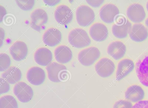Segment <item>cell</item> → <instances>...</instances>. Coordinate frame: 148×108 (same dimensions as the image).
I'll return each mask as SVG.
<instances>
[{"mask_svg":"<svg viewBox=\"0 0 148 108\" xmlns=\"http://www.w3.org/2000/svg\"><path fill=\"white\" fill-rule=\"evenodd\" d=\"M68 41L73 46L81 48L88 46L91 40L85 30L81 28H76L72 30L68 36Z\"/></svg>","mask_w":148,"mask_h":108,"instance_id":"obj_1","label":"cell"},{"mask_svg":"<svg viewBox=\"0 0 148 108\" xmlns=\"http://www.w3.org/2000/svg\"><path fill=\"white\" fill-rule=\"evenodd\" d=\"M76 19L77 23L80 26L86 27L93 22L95 18L93 10L87 5L79 6L76 12Z\"/></svg>","mask_w":148,"mask_h":108,"instance_id":"obj_2","label":"cell"},{"mask_svg":"<svg viewBox=\"0 0 148 108\" xmlns=\"http://www.w3.org/2000/svg\"><path fill=\"white\" fill-rule=\"evenodd\" d=\"M100 52L98 48L91 46L81 50L78 55L79 62L82 65L89 66L92 64L99 57Z\"/></svg>","mask_w":148,"mask_h":108,"instance_id":"obj_3","label":"cell"},{"mask_svg":"<svg viewBox=\"0 0 148 108\" xmlns=\"http://www.w3.org/2000/svg\"><path fill=\"white\" fill-rule=\"evenodd\" d=\"M13 92L18 99L22 102L30 101L33 96L32 88L25 82H20L16 84L13 88Z\"/></svg>","mask_w":148,"mask_h":108,"instance_id":"obj_4","label":"cell"},{"mask_svg":"<svg viewBox=\"0 0 148 108\" xmlns=\"http://www.w3.org/2000/svg\"><path fill=\"white\" fill-rule=\"evenodd\" d=\"M135 70L140 83L148 87V54L142 56L137 61Z\"/></svg>","mask_w":148,"mask_h":108,"instance_id":"obj_5","label":"cell"},{"mask_svg":"<svg viewBox=\"0 0 148 108\" xmlns=\"http://www.w3.org/2000/svg\"><path fill=\"white\" fill-rule=\"evenodd\" d=\"M95 70L97 74L102 78H107L111 75L115 69V65L110 59L107 57L101 59L96 64Z\"/></svg>","mask_w":148,"mask_h":108,"instance_id":"obj_6","label":"cell"},{"mask_svg":"<svg viewBox=\"0 0 148 108\" xmlns=\"http://www.w3.org/2000/svg\"><path fill=\"white\" fill-rule=\"evenodd\" d=\"M48 20L46 12L41 8L34 10L31 14V27L34 30L40 32Z\"/></svg>","mask_w":148,"mask_h":108,"instance_id":"obj_7","label":"cell"},{"mask_svg":"<svg viewBox=\"0 0 148 108\" xmlns=\"http://www.w3.org/2000/svg\"><path fill=\"white\" fill-rule=\"evenodd\" d=\"M49 80L54 82H61L62 74L67 70L65 66L55 62L50 63L46 67Z\"/></svg>","mask_w":148,"mask_h":108,"instance_id":"obj_8","label":"cell"},{"mask_svg":"<svg viewBox=\"0 0 148 108\" xmlns=\"http://www.w3.org/2000/svg\"><path fill=\"white\" fill-rule=\"evenodd\" d=\"M126 14L131 21L136 23L141 22L146 17L143 7L137 3H133L130 5L127 10Z\"/></svg>","mask_w":148,"mask_h":108,"instance_id":"obj_9","label":"cell"},{"mask_svg":"<svg viewBox=\"0 0 148 108\" xmlns=\"http://www.w3.org/2000/svg\"><path fill=\"white\" fill-rule=\"evenodd\" d=\"M119 14L118 8L112 3H107L100 9L99 15L100 18L104 22L110 23L114 22L116 16Z\"/></svg>","mask_w":148,"mask_h":108,"instance_id":"obj_10","label":"cell"},{"mask_svg":"<svg viewBox=\"0 0 148 108\" xmlns=\"http://www.w3.org/2000/svg\"><path fill=\"white\" fill-rule=\"evenodd\" d=\"M54 17L56 21L59 24L66 25L72 21L73 13L68 6L61 5L56 8L54 12Z\"/></svg>","mask_w":148,"mask_h":108,"instance_id":"obj_11","label":"cell"},{"mask_svg":"<svg viewBox=\"0 0 148 108\" xmlns=\"http://www.w3.org/2000/svg\"><path fill=\"white\" fill-rule=\"evenodd\" d=\"M9 52L14 60L20 61L23 60L26 57L28 49L25 42L21 41H17L10 47Z\"/></svg>","mask_w":148,"mask_h":108,"instance_id":"obj_12","label":"cell"},{"mask_svg":"<svg viewBox=\"0 0 148 108\" xmlns=\"http://www.w3.org/2000/svg\"><path fill=\"white\" fill-rule=\"evenodd\" d=\"M45 77L44 71L38 66H34L29 69L26 74L27 80L34 85H38L42 84L45 80Z\"/></svg>","mask_w":148,"mask_h":108,"instance_id":"obj_13","label":"cell"},{"mask_svg":"<svg viewBox=\"0 0 148 108\" xmlns=\"http://www.w3.org/2000/svg\"><path fill=\"white\" fill-rule=\"evenodd\" d=\"M89 33L91 37L95 41H102L107 37L108 31L104 24L100 23L94 24L90 27Z\"/></svg>","mask_w":148,"mask_h":108,"instance_id":"obj_14","label":"cell"},{"mask_svg":"<svg viewBox=\"0 0 148 108\" xmlns=\"http://www.w3.org/2000/svg\"><path fill=\"white\" fill-rule=\"evenodd\" d=\"M131 39L136 42H141L145 40L148 36V30L143 24L136 23L132 26L129 33Z\"/></svg>","mask_w":148,"mask_h":108,"instance_id":"obj_15","label":"cell"},{"mask_svg":"<svg viewBox=\"0 0 148 108\" xmlns=\"http://www.w3.org/2000/svg\"><path fill=\"white\" fill-rule=\"evenodd\" d=\"M61 37V33L59 30L55 28H51L47 30L44 33L42 40L46 45L53 47L60 42Z\"/></svg>","mask_w":148,"mask_h":108,"instance_id":"obj_16","label":"cell"},{"mask_svg":"<svg viewBox=\"0 0 148 108\" xmlns=\"http://www.w3.org/2000/svg\"><path fill=\"white\" fill-rule=\"evenodd\" d=\"M134 67L133 62L129 59H124L120 61L118 64L116 73L117 80H120L127 76L132 71Z\"/></svg>","mask_w":148,"mask_h":108,"instance_id":"obj_17","label":"cell"},{"mask_svg":"<svg viewBox=\"0 0 148 108\" xmlns=\"http://www.w3.org/2000/svg\"><path fill=\"white\" fill-rule=\"evenodd\" d=\"M126 51L125 45L121 42L116 41L111 42L107 48L108 54L116 60L122 58Z\"/></svg>","mask_w":148,"mask_h":108,"instance_id":"obj_18","label":"cell"},{"mask_svg":"<svg viewBox=\"0 0 148 108\" xmlns=\"http://www.w3.org/2000/svg\"><path fill=\"white\" fill-rule=\"evenodd\" d=\"M145 96L144 91L140 86L133 85L129 87L125 92V98L130 102H137L142 100Z\"/></svg>","mask_w":148,"mask_h":108,"instance_id":"obj_19","label":"cell"},{"mask_svg":"<svg viewBox=\"0 0 148 108\" xmlns=\"http://www.w3.org/2000/svg\"><path fill=\"white\" fill-rule=\"evenodd\" d=\"M52 59L51 52L46 48H39L36 51L34 54L35 61L41 66H47L50 63Z\"/></svg>","mask_w":148,"mask_h":108,"instance_id":"obj_20","label":"cell"},{"mask_svg":"<svg viewBox=\"0 0 148 108\" xmlns=\"http://www.w3.org/2000/svg\"><path fill=\"white\" fill-rule=\"evenodd\" d=\"M54 55L56 60L61 64L68 63L71 60L72 57L71 50L65 45L57 47L54 50Z\"/></svg>","mask_w":148,"mask_h":108,"instance_id":"obj_21","label":"cell"},{"mask_svg":"<svg viewBox=\"0 0 148 108\" xmlns=\"http://www.w3.org/2000/svg\"><path fill=\"white\" fill-rule=\"evenodd\" d=\"M132 26L131 23L127 19L123 23H114L112 27V34L116 38H125L129 34Z\"/></svg>","mask_w":148,"mask_h":108,"instance_id":"obj_22","label":"cell"},{"mask_svg":"<svg viewBox=\"0 0 148 108\" xmlns=\"http://www.w3.org/2000/svg\"><path fill=\"white\" fill-rule=\"evenodd\" d=\"M1 76L9 84H13L20 80L21 77V73L18 68L11 66L3 72Z\"/></svg>","mask_w":148,"mask_h":108,"instance_id":"obj_23","label":"cell"},{"mask_svg":"<svg viewBox=\"0 0 148 108\" xmlns=\"http://www.w3.org/2000/svg\"><path fill=\"white\" fill-rule=\"evenodd\" d=\"M0 108H18L17 102L12 96L7 95L0 98Z\"/></svg>","mask_w":148,"mask_h":108,"instance_id":"obj_24","label":"cell"},{"mask_svg":"<svg viewBox=\"0 0 148 108\" xmlns=\"http://www.w3.org/2000/svg\"><path fill=\"white\" fill-rule=\"evenodd\" d=\"M10 64L9 56L5 53L0 54V71H3L7 69Z\"/></svg>","mask_w":148,"mask_h":108,"instance_id":"obj_25","label":"cell"},{"mask_svg":"<svg viewBox=\"0 0 148 108\" xmlns=\"http://www.w3.org/2000/svg\"><path fill=\"white\" fill-rule=\"evenodd\" d=\"M15 1L18 7L24 10H31L33 7L35 3L33 0H17Z\"/></svg>","mask_w":148,"mask_h":108,"instance_id":"obj_26","label":"cell"},{"mask_svg":"<svg viewBox=\"0 0 148 108\" xmlns=\"http://www.w3.org/2000/svg\"><path fill=\"white\" fill-rule=\"evenodd\" d=\"M132 106L131 102L127 100H120L115 103L113 108H132Z\"/></svg>","mask_w":148,"mask_h":108,"instance_id":"obj_27","label":"cell"},{"mask_svg":"<svg viewBox=\"0 0 148 108\" xmlns=\"http://www.w3.org/2000/svg\"><path fill=\"white\" fill-rule=\"evenodd\" d=\"M0 93H5L9 91L10 89L9 83L2 78H0Z\"/></svg>","mask_w":148,"mask_h":108,"instance_id":"obj_28","label":"cell"},{"mask_svg":"<svg viewBox=\"0 0 148 108\" xmlns=\"http://www.w3.org/2000/svg\"><path fill=\"white\" fill-rule=\"evenodd\" d=\"M132 108H148V100L140 101L135 104Z\"/></svg>","mask_w":148,"mask_h":108,"instance_id":"obj_29","label":"cell"},{"mask_svg":"<svg viewBox=\"0 0 148 108\" xmlns=\"http://www.w3.org/2000/svg\"><path fill=\"white\" fill-rule=\"evenodd\" d=\"M127 20L126 17L124 15L119 14L115 18L114 23L117 24H121L124 23Z\"/></svg>","mask_w":148,"mask_h":108,"instance_id":"obj_30","label":"cell"},{"mask_svg":"<svg viewBox=\"0 0 148 108\" xmlns=\"http://www.w3.org/2000/svg\"><path fill=\"white\" fill-rule=\"evenodd\" d=\"M104 0H86V2L91 6L93 7L99 6L103 2Z\"/></svg>","mask_w":148,"mask_h":108,"instance_id":"obj_31","label":"cell"},{"mask_svg":"<svg viewBox=\"0 0 148 108\" xmlns=\"http://www.w3.org/2000/svg\"><path fill=\"white\" fill-rule=\"evenodd\" d=\"M46 4L50 6H54L59 3L60 0H43Z\"/></svg>","mask_w":148,"mask_h":108,"instance_id":"obj_32","label":"cell"},{"mask_svg":"<svg viewBox=\"0 0 148 108\" xmlns=\"http://www.w3.org/2000/svg\"><path fill=\"white\" fill-rule=\"evenodd\" d=\"M0 22H1L2 20V19L3 17L6 14V12L4 8L1 5L0 6Z\"/></svg>","mask_w":148,"mask_h":108,"instance_id":"obj_33","label":"cell"},{"mask_svg":"<svg viewBox=\"0 0 148 108\" xmlns=\"http://www.w3.org/2000/svg\"><path fill=\"white\" fill-rule=\"evenodd\" d=\"M0 46L1 47L3 43L4 37V32L3 29L0 27Z\"/></svg>","mask_w":148,"mask_h":108,"instance_id":"obj_34","label":"cell"},{"mask_svg":"<svg viewBox=\"0 0 148 108\" xmlns=\"http://www.w3.org/2000/svg\"><path fill=\"white\" fill-rule=\"evenodd\" d=\"M145 24L146 26L148 28V17L146 19L145 21Z\"/></svg>","mask_w":148,"mask_h":108,"instance_id":"obj_35","label":"cell"},{"mask_svg":"<svg viewBox=\"0 0 148 108\" xmlns=\"http://www.w3.org/2000/svg\"><path fill=\"white\" fill-rule=\"evenodd\" d=\"M146 8L147 11L148 12V1L147 2L146 4Z\"/></svg>","mask_w":148,"mask_h":108,"instance_id":"obj_36","label":"cell"}]
</instances>
